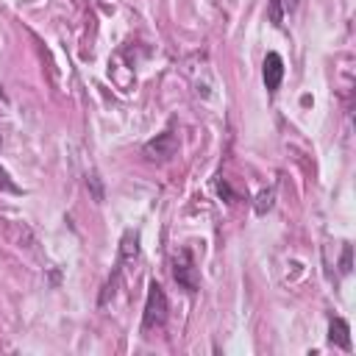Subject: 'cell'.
<instances>
[{
	"label": "cell",
	"instance_id": "3",
	"mask_svg": "<svg viewBox=\"0 0 356 356\" xmlns=\"http://www.w3.org/2000/svg\"><path fill=\"white\" fill-rule=\"evenodd\" d=\"M175 147H178V139H175V134L172 131H164V134H159L156 139H150V142H145V156L150 159V161H167L170 156H175Z\"/></svg>",
	"mask_w": 356,
	"mask_h": 356
},
{
	"label": "cell",
	"instance_id": "5",
	"mask_svg": "<svg viewBox=\"0 0 356 356\" xmlns=\"http://www.w3.org/2000/svg\"><path fill=\"white\" fill-rule=\"evenodd\" d=\"M328 342L342 348V350H350V325H348V320L331 317V323H328Z\"/></svg>",
	"mask_w": 356,
	"mask_h": 356
},
{
	"label": "cell",
	"instance_id": "9",
	"mask_svg": "<svg viewBox=\"0 0 356 356\" xmlns=\"http://www.w3.org/2000/svg\"><path fill=\"white\" fill-rule=\"evenodd\" d=\"M0 186H3V189H8V192H14V195H17V192H19V186H17V184H11V181H8V172H6V170H3V167H0Z\"/></svg>",
	"mask_w": 356,
	"mask_h": 356
},
{
	"label": "cell",
	"instance_id": "11",
	"mask_svg": "<svg viewBox=\"0 0 356 356\" xmlns=\"http://www.w3.org/2000/svg\"><path fill=\"white\" fill-rule=\"evenodd\" d=\"M281 6H284V11H295L298 8V0H281Z\"/></svg>",
	"mask_w": 356,
	"mask_h": 356
},
{
	"label": "cell",
	"instance_id": "1",
	"mask_svg": "<svg viewBox=\"0 0 356 356\" xmlns=\"http://www.w3.org/2000/svg\"><path fill=\"white\" fill-rule=\"evenodd\" d=\"M167 292L159 281L147 284V298H145V312H142V334L161 328L167 323Z\"/></svg>",
	"mask_w": 356,
	"mask_h": 356
},
{
	"label": "cell",
	"instance_id": "10",
	"mask_svg": "<svg viewBox=\"0 0 356 356\" xmlns=\"http://www.w3.org/2000/svg\"><path fill=\"white\" fill-rule=\"evenodd\" d=\"M217 192H220V197H228V200H236V195L231 192V186H228L225 181H217Z\"/></svg>",
	"mask_w": 356,
	"mask_h": 356
},
{
	"label": "cell",
	"instance_id": "8",
	"mask_svg": "<svg viewBox=\"0 0 356 356\" xmlns=\"http://www.w3.org/2000/svg\"><path fill=\"white\" fill-rule=\"evenodd\" d=\"M267 6H270V22L281 25V19H284V6H281V0H267Z\"/></svg>",
	"mask_w": 356,
	"mask_h": 356
},
{
	"label": "cell",
	"instance_id": "4",
	"mask_svg": "<svg viewBox=\"0 0 356 356\" xmlns=\"http://www.w3.org/2000/svg\"><path fill=\"white\" fill-rule=\"evenodd\" d=\"M261 78H264L267 92H275V89L281 86V81H284V58H281L275 50H270V53L264 56V64H261Z\"/></svg>",
	"mask_w": 356,
	"mask_h": 356
},
{
	"label": "cell",
	"instance_id": "7",
	"mask_svg": "<svg viewBox=\"0 0 356 356\" xmlns=\"http://www.w3.org/2000/svg\"><path fill=\"white\" fill-rule=\"evenodd\" d=\"M350 253H353V248H350V242H345V245H342V259H339V273H342V275L350 273Z\"/></svg>",
	"mask_w": 356,
	"mask_h": 356
},
{
	"label": "cell",
	"instance_id": "12",
	"mask_svg": "<svg viewBox=\"0 0 356 356\" xmlns=\"http://www.w3.org/2000/svg\"><path fill=\"white\" fill-rule=\"evenodd\" d=\"M0 142H3V136H0Z\"/></svg>",
	"mask_w": 356,
	"mask_h": 356
},
{
	"label": "cell",
	"instance_id": "6",
	"mask_svg": "<svg viewBox=\"0 0 356 356\" xmlns=\"http://www.w3.org/2000/svg\"><path fill=\"white\" fill-rule=\"evenodd\" d=\"M273 200H275V189H264V192H259V197H256V214L270 211V209H273Z\"/></svg>",
	"mask_w": 356,
	"mask_h": 356
},
{
	"label": "cell",
	"instance_id": "2",
	"mask_svg": "<svg viewBox=\"0 0 356 356\" xmlns=\"http://www.w3.org/2000/svg\"><path fill=\"white\" fill-rule=\"evenodd\" d=\"M172 278L181 289H186L189 295L197 292L200 286V275H197V264H195V256L189 248H181L172 253Z\"/></svg>",
	"mask_w": 356,
	"mask_h": 356
}]
</instances>
